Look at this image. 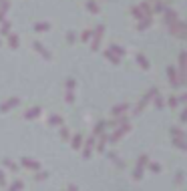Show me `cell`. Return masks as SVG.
Returning a JSON list of instances; mask_svg holds the SVG:
<instances>
[{
  "instance_id": "3957f363",
  "label": "cell",
  "mask_w": 187,
  "mask_h": 191,
  "mask_svg": "<svg viewBox=\"0 0 187 191\" xmlns=\"http://www.w3.org/2000/svg\"><path fill=\"white\" fill-rule=\"evenodd\" d=\"M16 103H18V99H10V101H8V103L2 107V111H8V109H10V107H14Z\"/></svg>"
},
{
  "instance_id": "9c48e42d",
  "label": "cell",
  "mask_w": 187,
  "mask_h": 191,
  "mask_svg": "<svg viewBox=\"0 0 187 191\" xmlns=\"http://www.w3.org/2000/svg\"><path fill=\"white\" fill-rule=\"evenodd\" d=\"M36 30H48V24H36Z\"/></svg>"
},
{
  "instance_id": "7a4b0ae2",
  "label": "cell",
  "mask_w": 187,
  "mask_h": 191,
  "mask_svg": "<svg viewBox=\"0 0 187 191\" xmlns=\"http://www.w3.org/2000/svg\"><path fill=\"white\" fill-rule=\"evenodd\" d=\"M34 48H36V50H38V52H40V54H44L46 58H50V54L46 52V48H44V46H40V44H38V42H34Z\"/></svg>"
},
{
  "instance_id": "277c9868",
  "label": "cell",
  "mask_w": 187,
  "mask_h": 191,
  "mask_svg": "<svg viewBox=\"0 0 187 191\" xmlns=\"http://www.w3.org/2000/svg\"><path fill=\"white\" fill-rule=\"evenodd\" d=\"M34 115H38V109H36V107H34V109H30V111L24 115V117H26V119H34Z\"/></svg>"
},
{
  "instance_id": "52a82bcc",
  "label": "cell",
  "mask_w": 187,
  "mask_h": 191,
  "mask_svg": "<svg viewBox=\"0 0 187 191\" xmlns=\"http://www.w3.org/2000/svg\"><path fill=\"white\" fill-rule=\"evenodd\" d=\"M167 73H169V79H171V83H173V84H177V83H175V70H173V66L167 70Z\"/></svg>"
},
{
  "instance_id": "6da1fadb",
  "label": "cell",
  "mask_w": 187,
  "mask_h": 191,
  "mask_svg": "<svg viewBox=\"0 0 187 191\" xmlns=\"http://www.w3.org/2000/svg\"><path fill=\"white\" fill-rule=\"evenodd\" d=\"M22 163L26 165V167H30V169H36V167H40V165H38L36 161H30V159H22Z\"/></svg>"
},
{
  "instance_id": "ba28073f",
  "label": "cell",
  "mask_w": 187,
  "mask_h": 191,
  "mask_svg": "<svg viewBox=\"0 0 187 191\" xmlns=\"http://www.w3.org/2000/svg\"><path fill=\"white\" fill-rule=\"evenodd\" d=\"M89 10H93V12H99V8H97V2H89Z\"/></svg>"
},
{
  "instance_id": "5b68a950",
  "label": "cell",
  "mask_w": 187,
  "mask_h": 191,
  "mask_svg": "<svg viewBox=\"0 0 187 191\" xmlns=\"http://www.w3.org/2000/svg\"><path fill=\"white\" fill-rule=\"evenodd\" d=\"M137 61L141 62V66H143V69H149V62H147V58H145V57H137Z\"/></svg>"
},
{
  "instance_id": "30bf717a",
  "label": "cell",
  "mask_w": 187,
  "mask_h": 191,
  "mask_svg": "<svg viewBox=\"0 0 187 191\" xmlns=\"http://www.w3.org/2000/svg\"><path fill=\"white\" fill-rule=\"evenodd\" d=\"M107 57H109V58H111V61H113V62H119V58H117V57H113V52H107Z\"/></svg>"
},
{
  "instance_id": "8992f818",
  "label": "cell",
  "mask_w": 187,
  "mask_h": 191,
  "mask_svg": "<svg viewBox=\"0 0 187 191\" xmlns=\"http://www.w3.org/2000/svg\"><path fill=\"white\" fill-rule=\"evenodd\" d=\"M8 42H10V46H14V48L18 46V38H16L14 34H10V38H8Z\"/></svg>"
}]
</instances>
